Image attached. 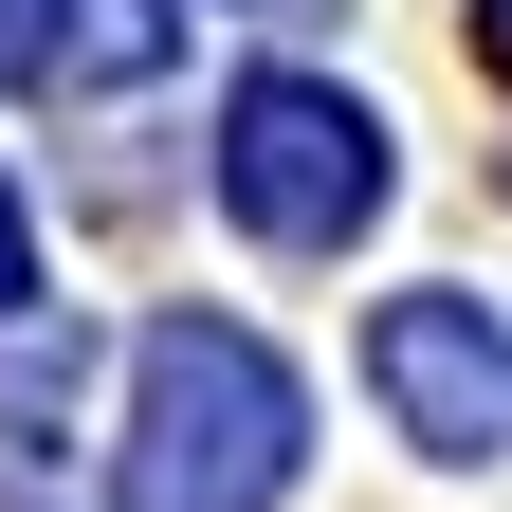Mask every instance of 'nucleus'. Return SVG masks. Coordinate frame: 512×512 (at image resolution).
<instances>
[{"instance_id":"nucleus-1","label":"nucleus","mask_w":512,"mask_h":512,"mask_svg":"<svg viewBox=\"0 0 512 512\" xmlns=\"http://www.w3.org/2000/svg\"><path fill=\"white\" fill-rule=\"evenodd\" d=\"M311 458V384L220 330V311H165L128 348V458H110V512H275Z\"/></svg>"},{"instance_id":"nucleus-2","label":"nucleus","mask_w":512,"mask_h":512,"mask_svg":"<svg viewBox=\"0 0 512 512\" xmlns=\"http://www.w3.org/2000/svg\"><path fill=\"white\" fill-rule=\"evenodd\" d=\"M384 183H403V165H384V110L330 92V74H256V92L220 110V202H238L256 238H293V256L366 238Z\"/></svg>"},{"instance_id":"nucleus-3","label":"nucleus","mask_w":512,"mask_h":512,"mask_svg":"<svg viewBox=\"0 0 512 512\" xmlns=\"http://www.w3.org/2000/svg\"><path fill=\"white\" fill-rule=\"evenodd\" d=\"M366 384L421 458H512V330L476 293H384L366 311Z\"/></svg>"},{"instance_id":"nucleus-4","label":"nucleus","mask_w":512,"mask_h":512,"mask_svg":"<svg viewBox=\"0 0 512 512\" xmlns=\"http://www.w3.org/2000/svg\"><path fill=\"white\" fill-rule=\"evenodd\" d=\"M0 74H19V92L165 74V0H0Z\"/></svg>"},{"instance_id":"nucleus-5","label":"nucleus","mask_w":512,"mask_h":512,"mask_svg":"<svg viewBox=\"0 0 512 512\" xmlns=\"http://www.w3.org/2000/svg\"><path fill=\"white\" fill-rule=\"evenodd\" d=\"M19 293H37V256H19V202H0V311H19Z\"/></svg>"},{"instance_id":"nucleus-6","label":"nucleus","mask_w":512,"mask_h":512,"mask_svg":"<svg viewBox=\"0 0 512 512\" xmlns=\"http://www.w3.org/2000/svg\"><path fill=\"white\" fill-rule=\"evenodd\" d=\"M476 55H494V74H512V0H476Z\"/></svg>"}]
</instances>
